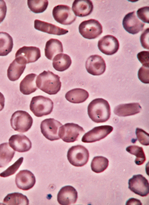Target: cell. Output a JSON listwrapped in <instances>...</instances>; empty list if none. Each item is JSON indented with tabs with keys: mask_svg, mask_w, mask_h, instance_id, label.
<instances>
[{
	"mask_svg": "<svg viewBox=\"0 0 149 205\" xmlns=\"http://www.w3.org/2000/svg\"><path fill=\"white\" fill-rule=\"evenodd\" d=\"M87 112L89 118L97 123L106 122L109 119L111 114L109 102L102 98L92 100L88 105Z\"/></svg>",
	"mask_w": 149,
	"mask_h": 205,
	"instance_id": "obj_1",
	"label": "cell"
},
{
	"mask_svg": "<svg viewBox=\"0 0 149 205\" xmlns=\"http://www.w3.org/2000/svg\"><path fill=\"white\" fill-rule=\"evenodd\" d=\"M60 78L58 75L52 71L45 70L37 77L36 86L40 90L49 95L56 94L61 89V82Z\"/></svg>",
	"mask_w": 149,
	"mask_h": 205,
	"instance_id": "obj_2",
	"label": "cell"
},
{
	"mask_svg": "<svg viewBox=\"0 0 149 205\" xmlns=\"http://www.w3.org/2000/svg\"><path fill=\"white\" fill-rule=\"evenodd\" d=\"M29 107L35 116L41 117L51 113L53 109L54 103L47 97L38 96L32 98Z\"/></svg>",
	"mask_w": 149,
	"mask_h": 205,
	"instance_id": "obj_3",
	"label": "cell"
},
{
	"mask_svg": "<svg viewBox=\"0 0 149 205\" xmlns=\"http://www.w3.org/2000/svg\"><path fill=\"white\" fill-rule=\"evenodd\" d=\"M33 119L27 112L18 110L12 115L10 119L11 126L15 131L21 133L28 131L31 127Z\"/></svg>",
	"mask_w": 149,
	"mask_h": 205,
	"instance_id": "obj_4",
	"label": "cell"
},
{
	"mask_svg": "<svg viewBox=\"0 0 149 205\" xmlns=\"http://www.w3.org/2000/svg\"><path fill=\"white\" fill-rule=\"evenodd\" d=\"M89 152L87 149L80 145L73 146L68 150L67 157L70 163L76 167H82L88 162Z\"/></svg>",
	"mask_w": 149,
	"mask_h": 205,
	"instance_id": "obj_5",
	"label": "cell"
},
{
	"mask_svg": "<svg viewBox=\"0 0 149 205\" xmlns=\"http://www.w3.org/2000/svg\"><path fill=\"white\" fill-rule=\"evenodd\" d=\"M79 30L84 37L88 39L97 38L103 32L101 24L98 20L94 19L82 21L79 26Z\"/></svg>",
	"mask_w": 149,
	"mask_h": 205,
	"instance_id": "obj_6",
	"label": "cell"
},
{
	"mask_svg": "<svg viewBox=\"0 0 149 205\" xmlns=\"http://www.w3.org/2000/svg\"><path fill=\"white\" fill-rule=\"evenodd\" d=\"M85 132L83 128L78 124L68 123L60 127L58 134L64 142L71 143L77 140L79 136Z\"/></svg>",
	"mask_w": 149,
	"mask_h": 205,
	"instance_id": "obj_7",
	"label": "cell"
},
{
	"mask_svg": "<svg viewBox=\"0 0 149 205\" xmlns=\"http://www.w3.org/2000/svg\"><path fill=\"white\" fill-rule=\"evenodd\" d=\"M52 13L54 19L63 25L71 24L77 18L71 8L66 5H58L56 6L53 9Z\"/></svg>",
	"mask_w": 149,
	"mask_h": 205,
	"instance_id": "obj_8",
	"label": "cell"
},
{
	"mask_svg": "<svg viewBox=\"0 0 149 205\" xmlns=\"http://www.w3.org/2000/svg\"><path fill=\"white\" fill-rule=\"evenodd\" d=\"M62 124L53 118L46 119L42 121L40 125L41 131L43 135L51 141L60 139L58 133L60 127Z\"/></svg>",
	"mask_w": 149,
	"mask_h": 205,
	"instance_id": "obj_9",
	"label": "cell"
},
{
	"mask_svg": "<svg viewBox=\"0 0 149 205\" xmlns=\"http://www.w3.org/2000/svg\"><path fill=\"white\" fill-rule=\"evenodd\" d=\"M128 188L136 194L144 197L149 193L148 180L141 174L134 175L128 181Z\"/></svg>",
	"mask_w": 149,
	"mask_h": 205,
	"instance_id": "obj_10",
	"label": "cell"
},
{
	"mask_svg": "<svg viewBox=\"0 0 149 205\" xmlns=\"http://www.w3.org/2000/svg\"><path fill=\"white\" fill-rule=\"evenodd\" d=\"M113 130V127L109 125L95 127L84 134L81 141L85 143H91L99 141L107 137Z\"/></svg>",
	"mask_w": 149,
	"mask_h": 205,
	"instance_id": "obj_11",
	"label": "cell"
},
{
	"mask_svg": "<svg viewBox=\"0 0 149 205\" xmlns=\"http://www.w3.org/2000/svg\"><path fill=\"white\" fill-rule=\"evenodd\" d=\"M85 67L87 71L93 75H99L105 71L106 65L105 61L101 56L92 55L88 58Z\"/></svg>",
	"mask_w": 149,
	"mask_h": 205,
	"instance_id": "obj_12",
	"label": "cell"
},
{
	"mask_svg": "<svg viewBox=\"0 0 149 205\" xmlns=\"http://www.w3.org/2000/svg\"><path fill=\"white\" fill-rule=\"evenodd\" d=\"M99 50L103 53L111 55L116 53L119 48V43L115 36L108 35L104 36L98 41Z\"/></svg>",
	"mask_w": 149,
	"mask_h": 205,
	"instance_id": "obj_13",
	"label": "cell"
},
{
	"mask_svg": "<svg viewBox=\"0 0 149 205\" xmlns=\"http://www.w3.org/2000/svg\"><path fill=\"white\" fill-rule=\"evenodd\" d=\"M122 24L124 29L132 34H136L142 31L145 24L140 20L135 14V11L130 12L124 17Z\"/></svg>",
	"mask_w": 149,
	"mask_h": 205,
	"instance_id": "obj_14",
	"label": "cell"
},
{
	"mask_svg": "<svg viewBox=\"0 0 149 205\" xmlns=\"http://www.w3.org/2000/svg\"><path fill=\"white\" fill-rule=\"evenodd\" d=\"M15 182L18 188L27 190L34 186L36 180L34 174L27 170H20L16 175Z\"/></svg>",
	"mask_w": 149,
	"mask_h": 205,
	"instance_id": "obj_15",
	"label": "cell"
},
{
	"mask_svg": "<svg viewBox=\"0 0 149 205\" xmlns=\"http://www.w3.org/2000/svg\"><path fill=\"white\" fill-rule=\"evenodd\" d=\"M9 144L14 150L19 152L28 151L32 147L29 138L22 134L12 135L9 139Z\"/></svg>",
	"mask_w": 149,
	"mask_h": 205,
	"instance_id": "obj_16",
	"label": "cell"
},
{
	"mask_svg": "<svg viewBox=\"0 0 149 205\" xmlns=\"http://www.w3.org/2000/svg\"><path fill=\"white\" fill-rule=\"evenodd\" d=\"M78 198V193L75 189L71 186H66L62 188L57 196L59 204L68 205L75 204Z\"/></svg>",
	"mask_w": 149,
	"mask_h": 205,
	"instance_id": "obj_17",
	"label": "cell"
},
{
	"mask_svg": "<svg viewBox=\"0 0 149 205\" xmlns=\"http://www.w3.org/2000/svg\"><path fill=\"white\" fill-rule=\"evenodd\" d=\"M15 58L10 64L7 70V77L12 81L19 79L23 73L26 64L25 60L20 57Z\"/></svg>",
	"mask_w": 149,
	"mask_h": 205,
	"instance_id": "obj_18",
	"label": "cell"
},
{
	"mask_svg": "<svg viewBox=\"0 0 149 205\" xmlns=\"http://www.w3.org/2000/svg\"><path fill=\"white\" fill-rule=\"evenodd\" d=\"M40 48L36 46H24L20 48L15 54V57H20L26 64L34 62L41 57Z\"/></svg>",
	"mask_w": 149,
	"mask_h": 205,
	"instance_id": "obj_19",
	"label": "cell"
},
{
	"mask_svg": "<svg viewBox=\"0 0 149 205\" xmlns=\"http://www.w3.org/2000/svg\"><path fill=\"white\" fill-rule=\"evenodd\" d=\"M34 27L36 29L42 32L58 35H64L68 32L67 29L37 19L34 20Z\"/></svg>",
	"mask_w": 149,
	"mask_h": 205,
	"instance_id": "obj_20",
	"label": "cell"
},
{
	"mask_svg": "<svg viewBox=\"0 0 149 205\" xmlns=\"http://www.w3.org/2000/svg\"><path fill=\"white\" fill-rule=\"evenodd\" d=\"M141 109L139 103L133 102L120 104L115 107L113 112L118 116L125 117L139 113Z\"/></svg>",
	"mask_w": 149,
	"mask_h": 205,
	"instance_id": "obj_21",
	"label": "cell"
},
{
	"mask_svg": "<svg viewBox=\"0 0 149 205\" xmlns=\"http://www.w3.org/2000/svg\"><path fill=\"white\" fill-rule=\"evenodd\" d=\"M72 9L75 15L79 17H84L91 13L93 5L90 0H74L72 4Z\"/></svg>",
	"mask_w": 149,
	"mask_h": 205,
	"instance_id": "obj_22",
	"label": "cell"
},
{
	"mask_svg": "<svg viewBox=\"0 0 149 205\" xmlns=\"http://www.w3.org/2000/svg\"><path fill=\"white\" fill-rule=\"evenodd\" d=\"M63 52L62 44L58 39L51 38L46 42L45 53V56L48 59L52 60L56 55Z\"/></svg>",
	"mask_w": 149,
	"mask_h": 205,
	"instance_id": "obj_23",
	"label": "cell"
},
{
	"mask_svg": "<svg viewBox=\"0 0 149 205\" xmlns=\"http://www.w3.org/2000/svg\"><path fill=\"white\" fill-rule=\"evenodd\" d=\"M37 76L36 74L30 73L26 75L21 81L19 84V90L22 94L29 95L38 89L35 79Z\"/></svg>",
	"mask_w": 149,
	"mask_h": 205,
	"instance_id": "obj_24",
	"label": "cell"
},
{
	"mask_svg": "<svg viewBox=\"0 0 149 205\" xmlns=\"http://www.w3.org/2000/svg\"><path fill=\"white\" fill-rule=\"evenodd\" d=\"M89 94L86 90L80 88H75L68 91L65 94L66 99L73 103H80L85 102Z\"/></svg>",
	"mask_w": 149,
	"mask_h": 205,
	"instance_id": "obj_25",
	"label": "cell"
},
{
	"mask_svg": "<svg viewBox=\"0 0 149 205\" xmlns=\"http://www.w3.org/2000/svg\"><path fill=\"white\" fill-rule=\"evenodd\" d=\"M71 64L70 57L66 54H58L53 59V66L56 70L59 71L66 70L70 66Z\"/></svg>",
	"mask_w": 149,
	"mask_h": 205,
	"instance_id": "obj_26",
	"label": "cell"
},
{
	"mask_svg": "<svg viewBox=\"0 0 149 205\" xmlns=\"http://www.w3.org/2000/svg\"><path fill=\"white\" fill-rule=\"evenodd\" d=\"M15 152L8 143L0 144V168L6 166L12 161Z\"/></svg>",
	"mask_w": 149,
	"mask_h": 205,
	"instance_id": "obj_27",
	"label": "cell"
},
{
	"mask_svg": "<svg viewBox=\"0 0 149 205\" xmlns=\"http://www.w3.org/2000/svg\"><path fill=\"white\" fill-rule=\"evenodd\" d=\"M12 37L8 33L0 32V56H5L10 52L13 47Z\"/></svg>",
	"mask_w": 149,
	"mask_h": 205,
	"instance_id": "obj_28",
	"label": "cell"
},
{
	"mask_svg": "<svg viewBox=\"0 0 149 205\" xmlns=\"http://www.w3.org/2000/svg\"><path fill=\"white\" fill-rule=\"evenodd\" d=\"M3 203L8 205H29L27 197L21 193L15 192L8 194L4 198Z\"/></svg>",
	"mask_w": 149,
	"mask_h": 205,
	"instance_id": "obj_29",
	"label": "cell"
},
{
	"mask_svg": "<svg viewBox=\"0 0 149 205\" xmlns=\"http://www.w3.org/2000/svg\"><path fill=\"white\" fill-rule=\"evenodd\" d=\"M109 161L106 157L98 156L94 157L91 163V170L96 173H100L104 171L109 166Z\"/></svg>",
	"mask_w": 149,
	"mask_h": 205,
	"instance_id": "obj_30",
	"label": "cell"
},
{
	"mask_svg": "<svg viewBox=\"0 0 149 205\" xmlns=\"http://www.w3.org/2000/svg\"><path fill=\"white\" fill-rule=\"evenodd\" d=\"M126 150L127 152L136 157L134 161L136 165H141L146 161V155L142 147L136 145H131L127 147Z\"/></svg>",
	"mask_w": 149,
	"mask_h": 205,
	"instance_id": "obj_31",
	"label": "cell"
},
{
	"mask_svg": "<svg viewBox=\"0 0 149 205\" xmlns=\"http://www.w3.org/2000/svg\"><path fill=\"white\" fill-rule=\"evenodd\" d=\"M27 5L30 10L33 12L40 13L44 12L48 5L47 0H28Z\"/></svg>",
	"mask_w": 149,
	"mask_h": 205,
	"instance_id": "obj_32",
	"label": "cell"
},
{
	"mask_svg": "<svg viewBox=\"0 0 149 205\" xmlns=\"http://www.w3.org/2000/svg\"><path fill=\"white\" fill-rule=\"evenodd\" d=\"M23 159V158L22 157H20L6 170L0 173V176L6 177L14 174L22 164Z\"/></svg>",
	"mask_w": 149,
	"mask_h": 205,
	"instance_id": "obj_33",
	"label": "cell"
},
{
	"mask_svg": "<svg viewBox=\"0 0 149 205\" xmlns=\"http://www.w3.org/2000/svg\"><path fill=\"white\" fill-rule=\"evenodd\" d=\"M136 134L138 140L141 144L145 146L149 145V134L147 132L142 129L137 127Z\"/></svg>",
	"mask_w": 149,
	"mask_h": 205,
	"instance_id": "obj_34",
	"label": "cell"
},
{
	"mask_svg": "<svg viewBox=\"0 0 149 205\" xmlns=\"http://www.w3.org/2000/svg\"><path fill=\"white\" fill-rule=\"evenodd\" d=\"M149 66L143 65L139 69L138 72V77L139 80L143 83H149Z\"/></svg>",
	"mask_w": 149,
	"mask_h": 205,
	"instance_id": "obj_35",
	"label": "cell"
},
{
	"mask_svg": "<svg viewBox=\"0 0 149 205\" xmlns=\"http://www.w3.org/2000/svg\"><path fill=\"white\" fill-rule=\"evenodd\" d=\"M138 17L143 22L149 23V7L146 6L138 9L136 12Z\"/></svg>",
	"mask_w": 149,
	"mask_h": 205,
	"instance_id": "obj_36",
	"label": "cell"
},
{
	"mask_svg": "<svg viewBox=\"0 0 149 205\" xmlns=\"http://www.w3.org/2000/svg\"><path fill=\"white\" fill-rule=\"evenodd\" d=\"M149 28H146L141 34L140 40L142 47L146 49H149Z\"/></svg>",
	"mask_w": 149,
	"mask_h": 205,
	"instance_id": "obj_37",
	"label": "cell"
},
{
	"mask_svg": "<svg viewBox=\"0 0 149 205\" xmlns=\"http://www.w3.org/2000/svg\"><path fill=\"white\" fill-rule=\"evenodd\" d=\"M149 51H141L137 54V57L143 65L149 66Z\"/></svg>",
	"mask_w": 149,
	"mask_h": 205,
	"instance_id": "obj_38",
	"label": "cell"
},
{
	"mask_svg": "<svg viewBox=\"0 0 149 205\" xmlns=\"http://www.w3.org/2000/svg\"><path fill=\"white\" fill-rule=\"evenodd\" d=\"M7 6L4 0H0V24L2 22L6 16Z\"/></svg>",
	"mask_w": 149,
	"mask_h": 205,
	"instance_id": "obj_39",
	"label": "cell"
},
{
	"mask_svg": "<svg viewBox=\"0 0 149 205\" xmlns=\"http://www.w3.org/2000/svg\"><path fill=\"white\" fill-rule=\"evenodd\" d=\"M126 205H142L140 201L138 199L131 198L129 199L126 202Z\"/></svg>",
	"mask_w": 149,
	"mask_h": 205,
	"instance_id": "obj_40",
	"label": "cell"
},
{
	"mask_svg": "<svg viewBox=\"0 0 149 205\" xmlns=\"http://www.w3.org/2000/svg\"><path fill=\"white\" fill-rule=\"evenodd\" d=\"M5 100L3 95L0 92V111L2 110L4 107Z\"/></svg>",
	"mask_w": 149,
	"mask_h": 205,
	"instance_id": "obj_41",
	"label": "cell"
}]
</instances>
